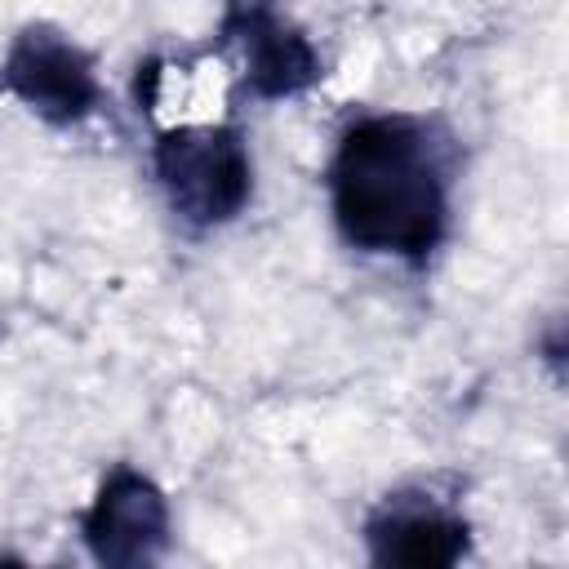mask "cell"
Listing matches in <instances>:
<instances>
[{"label":"cell","mask_w":569,"mask_h":569,"mask_svg":"<svg viewBox=\"0 0 569 569\" xmlns=\"http://www.w3.org/2000/svg\"><path fill=\"white\" fill-rule=\"evenodd\" d=\"M80 533L98 565H151L169 547V502L151 476L133 467H111L80 516Z\"/></svg>","instance_id":"cell-4"},{"label":"cell","mask_w":569,"mask_h":569,"mask_svg":"<svg viewBox=\"0 0 569 569\" xmlns=\"http://www.w3.org/2000/svg\"><path fill=\"white\" fill-rule=\"evenodd\" d=\"M365 542L378 565L445 569L467 556L471 529L445 498L427 489H400L373 507V516L365 520Z\"/></svg>","instance_id":"cell-6"},{"label":"cell","mask_w":569,"mask_h":569,"mask_svg":"<svg viewBox=\"0 0 569 569\" xmlns=\"http://www.w3.org/2000/svg\"><path fill=\"white\" fill-rule=\"evenodd\" d=\"M222 36L236 40L244 58V89L253 98H293L325 76L316 44L271 0H231Z\"/></svg>","instance_id":"cell-5"},{"label":"cell","mask_w":569,"mask_h":569,"mask_svg":"<svg viewBox=\"0 0 569 569\" xmlns=\"http://www.w3.org/2000/svg\"><path fill=\"white\" fill-rule=\"evenodd\" d=\"M0 93L18 98L27 111H36L49 124H76L93 116L102 84H98L93 58L67 31L49 22H31L4 49Z\"/></svg>","instance_id":"cell-3"},{"label":"cell","mask_w":569,"mask_h":569,"mask_svg":"<svg viewBox=\"0 0 569 569\" xmlns=\"http://www.w3.org/2000/svg\"><path fill=\"white\" fill-rule=\"evenodd\" d=\"M329 213L351 249L427 262L449 231V164L431 124L405 111L351 120L329 156Z\"/></svg>","instance_id":"cell-1"},{"label":"cell","mask_w":569,"mask_h":569,"mask_svg":"<svg viewBox=\"0 0 569 569\" xmlns=\"http://www.w3.org/2000/svg\"><path fill=\"white\" fill-rule=\"evenodd\" d=\"M156 182L187 227H222L253 196V160L236 124H173L151 147Z\"/></svg>","instance_id":"cell-2"}]
</instances>
